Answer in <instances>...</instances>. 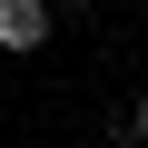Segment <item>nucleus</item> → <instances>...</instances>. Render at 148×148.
<instances>
[{
  "label": "nucleus",
  "instance_id": "nucleus-2",
  "mask_svg": "<svg viewBox=\"0 0 148 148\" xmlns=\"http://www.w3.org/2000/svg\"><path fill=\"white\" fill-rule=\"evenodd\" d=\"M119 138H138V148H148V89L128 99V128H119Z\"/></svg>",
  "mask_w": 148,
  "mask_h": 148
},
{
  "label": "nucleus",
  "instance_id": "nucleus-3",
  "mask_svg": "<svg viewBox=\"0 0 148 148\" xmlns=\"http://www.w3.org/2000/svg\"><path fill=\"white\" fill-rule=\"evenodd\" d=\"M59 10H89V0H49V20H59Z\"/></svg>",
  "mask_w": 148,
  "mask_h": 148
},
{
  "label": "nucleus",
  "instance_id": "nucleus-4",
  "mask_svg": "<svg viewBox=\"0 0 148 148\" xmlns=\"http://www.w3.org/2000/svg\"><path fill=\"white\" fill-rule=\"evenodd\" d=\"M109 148H138V138H109Z\"/></svg>",
  "mask_w": 148,
  "mask_h": 148
},
{
  "label": "nucleus",
  "instance_id": "nucleus-1",
  "mask_svg": "<svg viewBox=\"0 0 148 148\" xmlns=\"http://www.w3.org/2000/svg\"><path fill=\"white\" fill-rule=\"evenodd\" d=\"M49 30H59V20H49V0H0V49H20V59H30V49H49Z\"/></svg>",
  "mask_w": 148,
  "mask_h": 148
}]
</instances>
